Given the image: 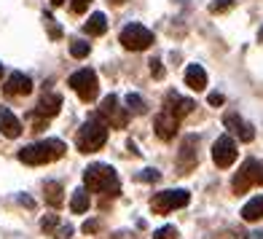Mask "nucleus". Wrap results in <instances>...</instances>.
<instances>
[{
  "mask_svg": "<svg viewBox=\"0 0 263 239\" xmlns=\"http://www.w3.org/2000/svg\"><path fill=\"white\" fill-rule=\"evenodd\" d=\"M242 218H245L247 223L263 218V194H260V196H253V199H250L247 205L242 207Z\"/></svg>",
  "mask_w": 263,
  "mask_h": 239,
  "instance_id": "nucleus-18",
  "label": "nucleus"
},
{
  "mask_svg": "<svg viewBox=\"0 0 263 239\" xmlns=\"http://www.w3.org/2000/svg\"><path fill=\"white\" fill-rule=\"evenodd\" d=\"M196 107L194 100H188V97H180L177 91H166V97H164V111L166 113H172L175 118H183L188 116L191 111Z\"/></svg>",
  "mask_w": 263,
  "mask_h": 239,
  "instance_id": "nucleus-12",
  "label": "nucleus"
},
{
  "mask_svg": "<svg viewBox=\"0 0 263 239\" xmlns=\"http://www.w3.org/2000/svg\"><path fill=\"white\" fill-rule=\"evenodd\" d=\"M199 137L196 135H188L183 140V145H180V153H177V170H180L183 175L191 172L194 167L199 164Z\"/></svg>",
  "mask_w": 263,
  "mask_h": 239,
  "instance_id": "nucleus-10",
  "label": "nucleus"
},
{
  "mask_svg": "<svg viewBox=\"0 0 263 239\" xmlns=\"http://www.w3.org/2000/svg\"><path fill=\"white\" fill-rule=\"evenodd\" d=\"M107 3H113V6H121V3H124V0H107Z\"/></svg>",
  "mask_w": 263,
  "mask_h": 239,
  "instance_id": "nucleus-35",
  "label": "nucleus"
},
{
  "mask_svg": "<svg viewBox=\"0 0 263 239\" xmlns=\"http://www.w3.org/2000/svg\"><path fill=\"white\" fill-rule=\"evenodd\" d=\"M258 41L263 43V27H260V32H258Z\"/></svg>",
  "mask_w": 263,
  "mask_h": 239,
  "instance_id": "nucleus-38",
  "label": "nucleus"
},
{
  "mask_svg": "<svg viewBox=\"0 0 263 239\" xmlns=\"http://www.w3.org/2000/svg\"><path fill=\"white\" fill-rule=\"evenodd\" d=\"M57 226H59V218H57V215H43V218H41V229L46 231V234H54L57 231Z\"/></svg>",
  "mask_w": 263,
  "mask_h": 239,
  "instance_id": "nucleus-26",
  "label": "nucleus"
},
{
  "mask_svg": "<svg viewBox=\"0 0 263 239\" xmlns=\"http://www.w3.org/2000/svg\"><path fill=\"white\" fill-rule=\"evenodd\" d=\"M185 83L194 91H201L207 86V73H204V67L201 65H188L185 67Z\"/></svg>",
  "mask_w": 263,
  "mask_h": 239,
  "instance_id": "nucleus-17",
  "label": "nucleus"
},
{
  "mask_svg": "<svg viewBox=\"0 0 263 239\" xmlns=\"http://www.w3.org/2000/svg\"><path fill=\"white\" fill-rule=\"evenodd\" d=\"M236 0H212L210 3V14H223V11H231Z\"/></svg>",
  "mask_w": 263,
  "mask_h": 239,
  "instance_id": "nucleus-25",
  "label": "nucleus"
},
{
  "mask_svg": "<svg viewBox=\"0 0 263 239\" xmlns=\"http://www.w3.org/2000/svg\"><path fill=\"white\" fill-rule=\"evenodd\" d=\"M3 91L8 94V97H27V94L32 91V78L25 76V73H11Z\"/></svg>",
  "mask_w": 263,
  "mask_h": 239,
  "instance_id": "nucleus-13",
  "label": "nucleus"
},
{
  "mask_svg": "<svg viewBox=\"0 0 263 239\" xmlns=\"http://www.w3.org/2000/svg\"><path fill=\"white\" fill-rule=\"evenodd\" d=\"M0 132H3V137H8V140H16L22 135L19 118L11 113L8 107H0Z\"/></svg>",
  "mask_w": 263,
  "mask_h": 239,
  "instance_id": "nucleus-16",
  "label": "nucleus"
},
{
  "mask_svg": "<svg viewBox=\"0 0 263 239\" xmlns=\"http://www.w3.org/2000/svg\"><path fill=\"white\" fill-rule=\"evenodd\" d=\"M126 111L135 113V116H145V113H148V102L142 100L140 94L129 91V94H126Z\"/></svg>",
  "mask_w": 263,
  "mask_h": 239,
  "instance_id": "nucleus-21",
  "label": "nucleus"
},
{
  "mask_svg": "<svg viewBox=\"0 0 263 239\" xmlns=\"http://www.w3.org/2000/svg\"><path fill=\"white\" fill-rule=\"evenodd\" d=\"M83 231H86V234L100 231V220H86V223H83Z\"/></svg>",
  "mask_w": 263,
  "mask_h": 239,
  "instance_id": "nucleus-33",
  "label": "nucleus"
},
{
  "mask_svg": "<svg viewBox=\"0 0 263 239\" xmlns=\"http://www.w3.org/2000/svg\"><path fill=\"white\" fill-rule=\"evenodd\" d=\"M70 210H73V212H86V210H89V191H86V188H76V191H73Z\"/></svg>",
  "mask_w": 263,
  "mask_h": 239,
  "instance_id": "nucleus-22",
  "label": "nucleus"
},
{
  "mask_svg": "<svg viewBox=\"0 0 263 239\" xmlns=\"http://www.w3.org/2000/svg\"><path fill=\"white\" fill-rule=\"evenodd\" d=\"M153 239H180V236H177L175 226H161L159 231H153Z\"/></svg>",
  "mask_w": 263,
  "mask_h": 239,
  "instance_id": "nucleus-28",
  "label": "nucleus"
},
{
  "mask_svg": "<svg viewBox=\"0 0 263 239\" xmlns=\"http://www.w3.org/2000/svg\"><path fill=\"white\" fill-rule=\"evenodd\" d=\"M51 3H54V6H62V3H65V0H51Z\"/></svg>",
  "mask_w": 263,
  "mask_h": 239,
  "instance_id": "nucleus-37",
  "label": "nucleus"
},
{
  "mask_svg": "<svg viewBox=\"0 0 263 239\" xmlns=\"http://www.w3.org/2000/svg\"><path fill=\"white\" fill-rule=\"evenodd\" d=\"M65 151H67L65 142L57 140V137H51V140H41V142H32V145H25V148L16 153V156H19L22 164L38 167V164H51V161H57V159H62Z\"/></svg>",
  "mask_w": 263,
  "mask_h": 239,
  "instance_id": "nucleus-2",
  "label": "nucleus"
},
{
  "mask_svg": "<svg viewBox=\"0 0 263 239\" xmlns=\"http://www.w3.org/2000/svg\"><path fill=\"white\" fill-rule=\"evenodd\" d=\"M43 25H46V30H49V35H51L54 41L62 38V27L57 25V19H54L51 14H43Z\"/></svg>",
  "mask_w": 263,
  "mask_h": 239,
  "instance_id": "nucleus-24",
  "label": "nucleus"
},
{
  "mask_svg": "<svg viewBox=\"0 0 263 239\" xmlns=\"http://www.w3.org/2000/svg\"><path fill=\"white\" fill-rule=\"evenodd\" d=\"M89 49H91V46H89L86 41H73V46H70V54H73L76 59H83V57L89 54Z\"/></svg>",
  "mask_w": 263,
  "mask_h": 239,
  "instance_id": "nucleus-27",
  "label": "nucleus"
},
{
  "mask_svg": "<svg viewBox=\"0 0 263 239\" xmlns=\"http://www.w3.org/2000/svg\"><path fill=\"white\" fill-rule=\"evenodd\" d=\"M83 183L91 194H102V196H118L121 194V180H118V172L110 164H89L83 170Z\"/></svg>",
  "mask_w": 263,
  "mask_h": 239,
  "instance_id": "nucleus-1",
  "label": "nucleus"
},
{
  "mask_svg": "<svg viewBox=\"0 0 263 239\" xmlns=\"http://www.w3.org/2000/svg\"><path fill=\"white\" fill-rule=\"evenodd\" d=\"M253 186H263V161L247 159L242 167H239V172L234 175L231 188H234V194H245V191L253 188Z\"/></svg>",
  "mask_w": 263,
  "mask_h": 239,
  "instance_id": "nucleus-4",
  "label": "nucleus"
},
{
  "mask_svg": "<svg viewBox=\"0 0 263 239\" xmlns=\"http://www.w3.org/2000/svg\"><path fill=\"white\" fill-rule=\"evenodd\" d=\"M135 177H137L140 183H159L161 180V172L156 170V167H145V170H140Z\"/></svg>",
  "mask_w": 263,
  "mask_h": 239,
  "instance_id": "nucleus-23",
  "label": "nucleus"
},
{
  "mask_svg": "<svg viewBox=\"0 0 263 239\" xmlns=\"http://www.w3.org/2000/svg\"><path fill=\"white\" fill-rule=\"evenodd\" d=\"M107 142V124L97 116H91L83 121V126L78 129V135H76V145L81 153H94V151H100L102 145Z\"/></svg>",
  "mask_w": 263,
  "mask_h": 239,
  "instance_id": "nucleus-3",
  "label": "nucleus"
},
{
  "mask_svg": "<svg viewBox=\"0 0 263 239\" xmlns=\"http://www.w3.org/2000/svg\"><path fill=\"white\" fill-rule=\"evenodd\" d=\"M91 0H70V8H73V14H83V11L89 8Z\"/></svg>",
  "mask_w": 263,
  "mask_h": 239,
  "instance_id": "nucleus-30",
  "label": "nucleus"
},
{
  "mask_svg": "<svg viewBox=\"0 0 263 239\" xmlns=\"http://www.w3.org/2000/svg\"><path fill=\"white\" fill-rule=\"evenodd\" d=\"M223 126L231 129V132H234L239 140H242V142H253V140H255L253 124H247L245 118H239L236 113H226V116H223Z\"/></svg>",
  "mask_w": 263,
  "mask_h": 239,
  "instance_id": "nucleus-11",
  "label": "nucleus"
},
{
  "mask_svg": "<svg viewBox=\"0 0 263 239\" xmlns=\"http://www.w3.org/2000/svg\"><path fill=\"white\" fill-rule=\"evenodd\" d=\"M16 201H19V205H25V207H30V210H32V207H35V201H32V199H30V196H22V194H19V196H16Z\"/></svg>",
  "mask_w": 263,
  "mask_h": 239,
  "instance_id": "nucleus-34",
  "label": "nucleus"
},
{
  "mask_svg": "<svg viewBox=\"0 0 263 239\" xmlns=\"http://www.w3.org/2000/svg\"><path fill=\"white\" fill-rule=\"evenodd\" d=\"M59 107H62V97L54 91L49 94H43V97L38 100V105H35V116L38 118H54L59 113Z\"/></svg>",
  "mask_w": 263,
  "mask_h": 239,
  "instance_id": "nucleus-14",
  "label": "nucleus"
},
{
  "mask_svg": "<svg viewBox=\"0 0 263 239\" xmlns=\"http://www.w3.org/2000/svg\"><path fill=\"white\" fill-rule=\"evenodd\" d=\"M67 83H70V89H73L83 102L97 100V94H100V81H97V73H94V70H89V67H83V70H78V73H73Z\"/></svg>",
  "mask_w": 263,
  "mask_h": 239,
  "instance_id": "nucleus-6",
  "label": "nucleus"
},
{
  "mask_svg": "<svg viewBox=\"0 0 263 239\" xmlns=\"http://www.w3.org/2000/svg\"><path fill=\"white\" fill-rule=\"evenodd\" d=\"M207 102H210V105H215V107H220V105L226 102V97H223V94H220V91H212V94H210V97H207Z\"/></svg>",
  "mask_w": 263,
  "mask_h": 239,
  "instance_id": "nucleus-32",
  "label": "nucleus"
},
{
  "mask_svg": "<svg viewBox=\"0 0 263 239\" xmlns=\"http://www.w3.org/2000/svg\"><path fill=\"white\" fill-rule=\"evenodd\" d=\"M43 194H46V201H49L51 207H62V205H65V196H62V183H57V180L46 183V186H43Z\"/></svg>",
  "mask_w": 263,
  "mask_h": 239,
  "instance_id": "nucleus-20",
  "label": "nucleus"
},
{
  "mask_svg": "<svg viewBox=\"0 0 263 239\" xmlns=\"http://www.w3.org/2000/svg\"><path fill=\"white\" fill-rule=\"evenodd\" d=\"M253 239H263V231H258V234H253Z\"/></svg>",
  "mask_w": 263,
  "mask_h": 239,
  "instance_id": "nucleus-36",
  "label": "nucleus"
},
{
  "mask_svg": "<svg viewBox=\"0 0 263 239\" xmlns=\"http://www.w3.org/2000/svg\"><path fill=\"white\" fill-rule=\"evenodd\" d=\"M191 201V194L185 188H175V191H159V194H153L151 199V210L156 215H166L177 207H185Z\"/></svg>",
  "mask_w": 263,
  "mask_h": 239,
  "instance_id": "nucleus-7",
  "label": "nucleus"
},
{
  "mask_svg": "<svg viewBox=\"0 0 263 239\" xmlns=\"http://www.w3.org/2000/svg\"><path fill=\"white\" fill-rule=\"evenodd\" d=\"M73 231H76V229L67 223V226H57V231H54L51 236H54V239H70V236H73Z\"/></svg>",
  "mask_w": 263,
  "mask_h": 239,
  "instance_id": "nucleus-29",
  "label": "nucleus"
},
{
  "mask_svg": "<svg viewBox=\"0 0 263 239\" xmlns=\"http://www.w3.org/2000/svg\"><path fill=\"white\" fill-rule=\"evenodd\" d=\"M118 41H121V46L129 51H145L148 46H153V32L145 25H140V22H132V25H126L121 30Z\"/></svg>",
  "mask_w": 263,
  "mask_h": 239,
  "instance_id": "nucleus-5",
  "label": "nucleus"
},
{
  "mask_svg": "<svg viewBox=\"0 0 263 239\" xmlns=\"http://www.w3.org/2000/svg\"><path fill=\"white\" fill-rule=\"evenodd\" d=\"M100 118L105 124L116 126V129H124L126 121H129V111L121 107V102H118L116 94H107V97L102 100V105H100Z\"/></svg>",
  "mask_w": 263,
  "mask_h": 239,
  "instance_id": "nucleus-8",
  "label": "nucleus"
},
{
  "mask_svg": "<svg viewBox=\"0 0 263 239\" xmlns=\"http://www.w3.org/2000/svg\"><path fill=\"white\" fill-rule=\"evenodd\" d=\"M239 156V151H236V142L231 135H220L218 140H215V145H212V161L220 167V170H226V167H231Z\"/></svg>",
  "mask_w": 263,
  "mask_h": 239,
  "instance_id": "nucleus-9",
  "label": "nucleus"
},
{
  "mask_svg": "<svg viewBox=\"0 0 263 239\" xmlns=\"http://www.w3.org/2000/svg\"><path fill=\"white\" fill-rule=\"evenodd\" d=\"M105 30H107V19H105V14H100V11L83 22V32L86 35H105Z\"/></svg>",
  "mask_w": 263,
  "mask_h": 239,
  "instance_id": "nucleus-19",
  "label": "nucleus"
},
{
  "mask_svg": "<svg viewBox=\"0 0 263 239\" xmlns=\"http://www.w3.org/2000/svg\"><path fill=\"white\" fill-rule=\"evenodd\" d=\"M151 73H153V78H164V67H161V59H151Z\"/></svg>",
  "mask_w": 263,
  "mask_h": 239,
  "instance_id": "nucleus-31",
  "label": "nucleus"
},
{
  "mask_svg": "<svg viewBox=\"0 0 263 239\" xmlns=\"http://www.w3.org/2000/svg\"><path fill=\"white\" fill-rule=\"evenodd\" d=\"M153 126H156V135H159L161 140H172L175 132H177V126H180V118H175L172 113L161 111V113L156 116V121H153Z\"/></svg>",
  "mask_w": 263,
  "mask_h": 239,
  "instance_id": "nucleus-15",
  "label": "nucleus"
},
{
  "mask_svg": "<svg viewBox=\"0 0 263 239\" xmlns=\"http://www.w3.org/2000/svg\"><path fill=\"white\" fill-rule=\"evenodd\" d=\"M0 78H3V65H0Z\"/></svg>",
  "mask_w": 263,
  "mask_h": 239,
  "instance_id": "nucleus-39",
  "label": "nucleus"
}]
</instances>
